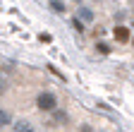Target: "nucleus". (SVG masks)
I'll list each match as a JSON object with an SVG mask.
<instances>
[{"label":"nucleus","instance_id":"9d476101","mask_svg":"<svg viewBox=\"0 0 134 132\" xmlns=\"http://www.w3.org/2000/svg\"><path fill=\"white\" fill-rule=\"evenodd\" d=\"M132 43H134V41H132Z\"/></svg>","mask_w":134,"mask_h":132},{"label":"nucleus","instance_id":"7ed1b4c3","mask_svg":"<svg viewBox=\"0 0 134 132\" xmlns=\"http://www.w3.org/2000/svg\"><path fill=\"white\" fill-rule=\"evenodd\" d=\"M12 132H34V127H31L29 120H17L12 125Z\"/></svg>","mask_w":134,"mask_h":132},{"label":"nucleus","instance_id":"f03ea898","mask_svg":"<svg viewBox=\"0 0 134 132\" xmlns=\"http://www.w3.org/2000/svg\"><path fill=\"white\" fill-rule=\"evenodd\" d=\"M113 34H115V41H120V43H127L129 41V29L127 27H117Z\"/></svg>","mask_w":134,"mask_h":132},{"label":"nucleus","instance_id":"20e7f679","mask_svg":"<svg viewBox=\"0 0 134 132\" xmlns=\"http://www.w3.org/2000/svg\"><path fill=\"white\" fill-rule=\"evenodd\" d=\"M79 19H81V22H93V12L86 10V7H81V10H79Z\"/></svg>","mask_w":134,"mask_h":132},{"label":"nucleus","instance_id":"f257e3e1","mask_svg":"<svg viewBox=\"0 0 134 132\" xmlns=\"http://www.w3.org/2000/svg\"><path fill=\"white\" fill-rule=\"evenodd\" d=\"M36 106H38L41 110H55L58 98L50 94V91H41V94H38V98H36Z\"/></svg>","mask_w":134,"mask_h":132},{"label":"nucleus","instance_id":"39448f33","mask_svg":"<svg viewBox=\"0 0 134 132\" xmlns=\"http://www.w3.org/2000/svg\"><path fill=\"white\" fill-rule=\"evenodd\" d=\"M50 10H53V12H58V14H60V12H65V5L60 3V0H50Z\"/></svg>","mask_w":134,"mask_h":132},{"label":"nucleus","instance_id":"423d86ee","mask_svg":"<svg viewBox=\"0 0 134 132\" xmlns=\"http://www.w3.org/2000/svg\"><path fill=\"white\" fill-rule=\"evenodd\" d=\"M0 123H3V125H7V123H10V113H7V110L0 113Z\"/></svg>","mask_w":134,"mask_h":132},{"label":"nucleus","instance_id":"1a4fd4ad","mask_svg":"<svg viewBox=\"0 0 134 132\" xmlns=\"http://www.w3.org/2000/svg\"><path fill=\"white\" fill-rule=\"evenodd\" d=\"M74 3H79V0H74Z\"/></svg>","mask_w":134,"mask_h":132},{"label":"nucleus","instance_id":"0eeeda50","mask_svg":"<svg viewBox=\"0 0 134 132\" xmlns=\"http://www.w3.org/2000/svg\"><path fill=\"white\" fill-rule=\"evenodd\" d=\"M96 48H98V53H108L110 51V46H105V43H98Z\"/></svg>","mask_w":134,"mask_h":132},{"label":"nucleus","instance_id":"6e6552de","mask_svg":"<svg viewBox=\"0 0 134 132\" xmlns=\"http://www.w3.org/2000/svg\"><path fill=\"white\" fill-rule=\"evenodd\" d=\"M74 27H77V31H84V24H81V19H79V17L74 19Z\"/></svg>","mask_w":134,"mask_h":132}]
</instances>
